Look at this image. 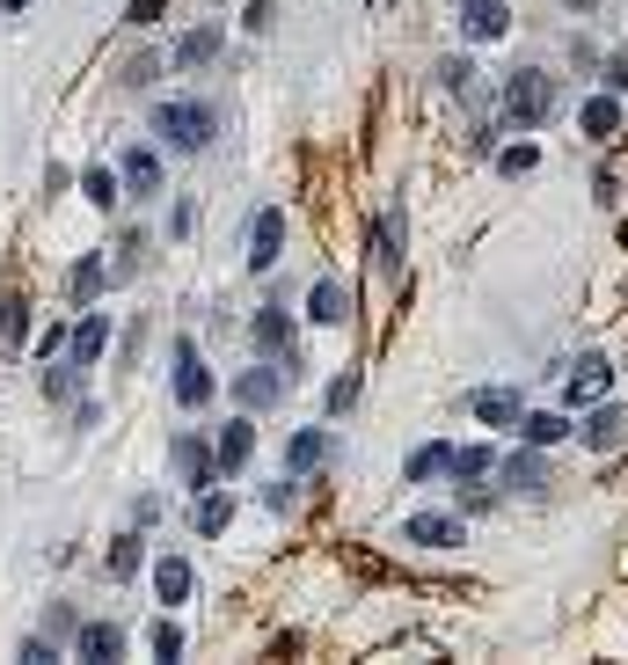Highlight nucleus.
<instances>
[{
    "mask_svg": "<svg viewBox=\"0 0 628 665\" xmlns=\"http://www.w3.org/2000/svg\"><path fill=\"white\" fill-rule=\"evenodd\" d=\"M556 103H563L556 73L519 67V73H505V110H497V118H505L511 132H534V124H548V118H556Z\"/></svg>",
    "mask_w": 628,
    "mask_h": 665,
    "instance_id": "f257e3e1",
    "label": "nucleus"
},
{
    "mask_svg": "<svg viewBox=\"0 0 628 665\" xmlns=\"http://www.w3.org/2000/svg\"><path fill=\"white\" fill-rule=\"evenodd\" d=\"M154 132L169 147H183V154H197V147H212V132H220V110L197 103V95H169V103H154Z\"/></svg>",
    "mask_w": 628,
    "mask_h": 665,
    "instance_id": "f03ea898",
    "label": "nucleus"
},
{
    "mask_svg": "<svg viewBox=\"0 0 628 665\" xmlns=\"http://www.w3.org/2000/svg\"><path fill=\"white\" fill-rule=\"evenodd\" d=\"M285 387H293L285 359H263V366H249L242 381H234V403H242V410H271V403L285 395Z\"/></svg>",
    "mask_w": 628,
    "mask_h": 665,
    "instance_id": "7ed1b4c3",
    "label": "nucleus"
},
{
    "mask_svg": "<svg viewBox=\"0 0 628 665\" xmlns=\"http://www.w3.org/2000/svg\"><path fill=\"white\" fill-rule=\"evenodd\" d=\"M175 403H183V410H205L212 403V373H205V359H197L191 336L175 344Z\"/></svg>",
    "mask_w": 628,
    "mask_h": 665,
    "instance_id": "20e7f679",
    "label": "nucleus"
},
{
    "mask_svg": "<svg viewBox=\"0 0 628 665\" xmlns=\"http://www.w3.org/2000/svg\"><path fill=\"white\" fill-rule=\"evenodd\" d=\"M169 461H175V475H183L191 491H205V483H220V461H212V446H205V439H191V432H175Z\"/></svg>",
    "mask_w": 628,
    "mask_h": 665,
    "instance_id": "39448f33",
    "label": "nucleus"
},
{
    "mask_svg": "<svg viewBox=\"0 0 628 665\" xmlns=\"http://www.w3.org/2000/svg\"><path fill=\"white\" fill-rule=\"evenodd\" d=\"M278 249H285V212L263 205L256 220H249V263H256V271H271V263H278Z\"/></svg>",
    "mask_w": 628,
    "mask_h": 665,
    "instance_id": "423d86ee",
    "label": "nucleus"
},
{
    "mask_svg": "<svg viewBox=\"0 0 628 665\" xmlns=\"http://www.w3.org/2000/svg\"><path fill=\"white\" fill-rule=\"evenodd\" d=\"M460 30H468L475 44H497V37L511 30V8L505 0H460Z\"/></svg>",
    "mask_w": 628,
    "mask_h": 665,
    "instance_id": "0eeeda50",
    "label": "nucleus"
},
{
    "mask_svg": "<svg viewBox=\"0 0 628 665\" xmlns=\"http://www.w3.org/2000/svg\"><path fill=\"white\" fill-rule=\"evenodd\" d=\"M249 336H256V351H263V359H285V351H293V315H285V308H256Z\"/></svg>",
    "mask_w": 628,
    "mask_h": 665,
    "instance_id": "6e6552de",
    "label": "nucleus"
},
{
    "mask_svg": "<svg viewBox=\"0 0 628 665\" xmlns=\"http://www.w3.org/2000/svg\"><path fill=\"white\" fill-rule=\"evenodd\" d=\"M103 344H110V322H103V315H81V322L67 330V344H59V351H67L73 366H95V359H103Z\"/></svg>",
    "mask_w": 628,
    "mask_h": 665,
    "instance_id": "1a4fd4ad",
    "label": "nucleus"
},
{
    "mask_svg": "<svg viewBox=\"0 0 628 665\" xmlns=\"http://www.w3.org/2000/svg\"><path fill=\"white\" fill-rule=\"evenodd\" d=\"M249 454H256V424H227V432H220V446H212V461H220V483H227V475H242Z\"/></svg>",
    "mask_w": 628,
    "mask_h": 665,
    "instance_id": "9d476101",
    "label": "nucleus"
},
{
    "mask_svg": "<svg viewBox=\"0 0 628 665\" xmlns=\"http://www.w3.org/2000/svg\"><path fill=\"white\" fill-rule=\"evenodd\" d=\"M191 526H197V534H227V526H234V497L212 491V483H205V497L191 491Z\"/></svg>",
    "mask_w": 628,
    "mask_h": 665,
    "instance_id": "9b49d317",
    "label": "nucleus"
},
{
    "mask_svg": "<svg viewBox=\"0 0 628 665\" xmlns=\"http://www.w3.org/2000/svg\"><path fill=\"white\" fill-rule=\"evenodd\" d=\"M519 432H526V446H563V439H570V417H563V410H519Z\"/></svg>",
    "mask_w": 628,
    "mask_h": 665,
    "instance_id": "f8f14e48",
    "label": "nucleus"
},
{
    "mask_svg": "<svg viewBox=\"0 0 628 665\" xmlns=\"http://www.w3.org/2000/svg\"><path fill=\"white\" fill-rule=\"evenodd\" d=\"M402 534H409L417 548H454L460 542V520H454V512H424V520H409Z\"/></svg>",
    "mask_w": 628,
    "mask_h": 665,
    "instance_id": "ddd939ff",
    "label": "nucleus"
},
{
    "mask_svg": "<svg viewBox=\"0 0 628 665\" xmlns=\"http://www.w3.org/2000/svg\"><path fill=\"white\" fill-rule=\"evenodd\" d=\"M191 585H197V571H191L183 556H161V563H154V593L169 599V607H183V599H191Z\"/></svg>",
    "mask_w": 628,
    "mask_h": 665,
    "instance_id": "4468645a",
    "label": "nucleus"
},
{
    "mask_svg": "<svg viewBox=\"0 0 628 665\" xmlns=\"http://www.w3.org/2000/svg\"><path fill=\"white\" fill-rule=\"evenodd\" d=\"M307 315H314V322H330V330H336V322H351V285L322 279V285L307 293Z\"/></svg>",
    "mask_w": 628,
    "mask_h": 665,
    "instance_id": "2eb2a0df",
    "label": "nucleus"
},
{
    "mask_svg": "<svg viewBox=\"0 0 628 665\" xmlns=\"http://www.w3.org/2000/svg\"><path fill=\"white\" fill-rule=\"evenodd\" d=\"M614 387V366L607 359H577V373H570V403H599Z\"/></svg>",
    "mask_w": 628,
    "mask_h": 665,
    "instance_id": "dca6fc26",
    "label": "nucleus"
},
{
    "mask_svg": "<svg viewBox=\"0 0 628 665\" xmlns=\"http://www.w3.org/2000/svg\"><path fill=\"white\" fill-rule=\"evenodd\" d=\"M330 454H336V439H330V432H300L293 446H285L293 475H307V468H330Z\"/></svg>",
    "mask_w": 628,
    "mask_h": 665,
    "instance_id": "f3484780",
    "label": "nucleus"
},
{
    "mask_svg": "<svg viewBox=\"0 0 628 665\" xmlns=\"http://www.w3.org/2000/svg\"><path fill=\"white\" fill-rule=\"evenodd\" d=\"M577 432H585V446H592V454H607V446H621L628 417H621V410H592V417L577 424Z\"/></svg>",
    "mask_w": 628,
    "mask_h": 665,
    "instance_id": "a211bd4d",
    "label": "nucleus"
},
{
    "mask_svg": "<svg viewBox=\"0 0 628 665\" xmlns=\"http://www.w3.org/2000/svg\"><path fill=\"white\" fill-rule=\"evenodd\" d=\"M446 461H454V446L432 439V446H417V454L402 461V475H409V483H432V475H446Z\"/></svg>",
    "mask_w": 628,
    "mask_h": 665,
    "instance_id": "6ab92c4d",
    "label": "nucleus"
},
{
    "mask_svg": "<svg viewBox=\"0 0 628 665\" xmlns=\"http://www.w3.org/2000/svg\"><path fill=\"white\" fill-rule=\"evenodd\" d=\"M519 395H511V387H483V395H475V417L483 424H519Z\"/></svg>",
    "mask_w": 628,
    "mask_h": 665,
    "instance_id": "aec40b11",
    "label": "nucleus"
},
{
    "mask_svg": "<svg viewBox=\"0 0 628 665\" xmlns=\"http://www.w3.org/2000/svg\"><path fill=\"white\" fill-rule=\"evenodd\" d=\"M124 183H132L140 198H154V191H161V154H146V147H132V154H124Z\"/></svg>",
    "mask_w": 628,
    "mask_h": 665,
    "instance_id": "412c9836",
    "label": "nucleus"
},
{
    "mask_svg": "<svg viewBox=\"0 0 628 665\" xmlns=\"http://www.w3.org/2000/svg\"><path fill=\"white\" fill-rule=\"evenodd\" d=\"M373 256H381V271H402V220L395 212L373 220Z\"/></svg>",
    "mask_w": 628,
    "mask_h": 665,
    "instance_id": "4be33fe9",
    "label": "nucleus"
},
{
    "mask_svg": "<svg viewBox=\"0 0 628 665\" xmlns=\"http://www.w3.org/2000/svg\"><path fill=\"white\" fill-rule=\"evenodd\" d=\"M614 132H621V103H614V95H592V103H585V140H614Z\"/></svg>",
    "mask_w": 628,
    "mask_h": 665,
    "instance_id": "5701e85b",
    "label": "nucleus"
},
{
    "mask_svg": "<svg viewBox=\"0 0 628 665\" xmlns=\"http://www.w3.org/2000/svg\"><path fill=\"white\" fill-rule=\"evenodd\" d=\"M103 279H110V263H103V256H81V263H73V279H67V293L88 308V300L103 293Z\"/></svg>",
    "mask_w": 628,
    "mask_h": 665,
    "instance_id": "b1692460",
    "label": "nucleus"
},
{
    "mask_svg": "<svg viewBox=\"0 0 628 665\" xmlns=\"http://www.w3.org/2000/svg\"><path fill=\"white\" fill-rule=\"evenodd\" d=\"M118 651H124V629H110V622H88L81 629V658L103 665V658H118Z\"/></svg>",
    "mask_w": 628,
    "mask_h": 665,
    "instance_id": "393cba45",
    "label": "nucleus"
},
{
    "mask_svg": "<svg viewBox=\"0 0 628 665\" xmlns=\"http://www.w3.org/2000/svg\"><path fill=\"white\" fill-rule=\"evenodd\" d=\"M505 475H511V483H519V491H541V475H548L541 446H526V454H511V461H505Z\"/></svg>",
    "mask_w": 628,
    "mask_h": 665,
    "instance_id": "a878e982",
    "label": "nucleus"
},
{
    "mask_svg": "<svg viewBox=\"0 0 628 665\" xmlns=\"http://www.w3.org/2000/svg\"><path fill=\"white\" fill-rule=\"evenodd\" d=\"M212 52H220V30H191L183 44H175V67H205Z\"/></svg>",
    "mask_w": 628,
    "mask_h": 665,
    "instance_id": "bb28decb",
    "label": "nucleus"
},
{
    "mask_svg": "<svg viewBox=\"0 0 628 665\" xmlns=\"http://www.w3.org/2000/svg\"><path fill=\"white\" fill-rule=\"evenodd\" d=\"M446 475H460V483H475V475H489V446H454V461H446Z\"/></svg>",
    "mask_w": 628,
    "mask_h": 665,
    "instance_id": "cd10ccee",
    "label": "nucleus"
},
{
    "mask_svg": "<svg viewBox=\"0 0 628 665\" xmlns=\"http://www.w3.org/2000/svg\"><path fill=\"white\" fill-rule=\"evenodd\" d=\"M81 191H88V205H95V212H110V205H118V175H110V169H88Z\"/></svg>",
    "mask_w": 628,
    "mask_h": 665,
    "instance_id": "c85d7f7f",
    "label": "nucleus"
},
{
    "mask_svg": "<svg viewBox=\"0 0 628 665\" xmlns=\"http://www.w3.org/2000/svg\"><path fill=\"white\" fill-rule=\"evenodd\" d=\"M351 403H358V366H344V373L330 381V417H344Z\"/></svg>",
    "mask_w": 628,
    "mask_h": 665,
    "instance_id": "c756f323",
    "label": "nucleus"
},
{
    "mask_svg": "<svg viewBox=\"0 0 628 665\" xmlns=\"http://www.w3.org/2000/svg\"><path fill=\"white\" fill-rule=\"evenodd\" d=\"M534 161H541V147H505V154H497V175H511V183H519Z\"/></svg>",
    "mask_w": 628,
    "mask_h": 665,
    "instance_id": "7c9ffc66",
    "label": "nucleus"
},
{
    "mask_svg": "<svg viewBox=\"0 0 628 665\" xmlns=\"http://www.w3.org/2000/svg\"><path fill=\"white\" fill-rule=\"evenodd\" d=\"M146 644H154V658H183V629H175V622H154Z\"/></svg>",
    "mask_w": 628,
    "mask_h": 665,
    "instance_id": "2f4dec72",
    "label": "nucleus"
},
{
    "mask_svg": "<svg viewBox=\"0 0 628 665\" xmlns=\"http://www.w3.org/2000/svg\"><path fill=\"white\" fill-rule=\"evenodd\" d=\"M30 330V300H8V315H0V344H16Z\"/></svg>",
    "mask_w": 628,
    "mask_h": 665,
    "instance_id": "473e14b6",
    "label": "nucleus"
},
{
    "mask_svg": "<svg viewBox=\"0 0 628 665\" xmlns=\"http://www.w3.org/2000/svg\"><path fill=\"white\" fill-rule=\"evenodd\" d=\"M438 81L454 88V95H468V88H475V67H468V59H446V67H438Z\"/></svg>",
    "mask_w": 628,
    "mask_h": 665,
    "instance_id": "72a5a7b5",
    "label": "nucleus"
},
{
    "mask_svg": "<svg viewBox=\"0 0 628 665\" xmlns=\"http://www.w3.org/2000/svg\"><path fill=\"white\" fill-rule=\"evenodd\" d=\"M140 571V542H118L110 548V578H132Z\"/></svg>",
    "mask_w": 628,
    "mask_h": 665,
    "instance_id": "f704fd0d",
    "label": "nucleus"
},
{
    "mask_svg": "<svg viewBox=\"0 0 628 665\" xmlns=\"http://www.w3.org/2000/svg\"><path fill=\"white\" fill-rule=\"evenodd\" d=\"M161 8H169V0H132V8H124V22H132V30H140V22H161Z\"/></svg>",
    "mask_w": 628,
    "mask_h": 665,
    "instance_id": "c9c22d12",
    "label": "nucleus"
},
{
    "mask_svg": "<svg viewBox=\"0 0 628 665\" xmlns=\"http://www.w3.org/2000/svg\"><path fill=\"white\" fill-rule=\"evenodd\" d=\"M154 73H161V59H146V52H140V59H132V67H124V81H132V88H146V81H154Z\"/></svg>",
    "mask_w": 628,
    "mask_h": 665,
    "instance_id": "e433bc0d",
    "label": "nucleus"
},
{
    "mask_svg": "<svg viewBox=\"0 0 628 665\" xmlns=\"http://www.w3.org/2000/svg\"><path fill=\"white\" fill-rule=\"evenodd\" d=\"M607 81H614V88H628V52H614V59H607Z\"/></svg>",
    "mask_w": 628,
    "mask_h": 665,
    "instance_id": "4c0bfd02",
    "label": "nucleus"
},
{
    "mask_svg": "<svg viewBox=\"0 0 628 665\" xmlns=\"http://www.w3.org/2000/svg\"><path fill=\"white\" fill-rule=\"evenodd\" d=\"M8 8H30V0H0V16H8Z\"/></svg>",
    "mask_w": 628,
    "mask_h": 665,
    "instance_id": "58836bf2",
    "label": "nucleus"
},
{
    "mask_svg": "<svg viewBox=\"0 0 628 665\" xmlns=\"http://www.w3.org/2000/svg\"><path fill=\"white\" fill-rule=\"evenodd\" d=\"M570 8H592V0H570Z\"/></svg>",
    "mask_w": 628,
    "mask_h": 665,
    "instance_id": "ea45409f",
    "label": "nucleus"
}]
</instances>
